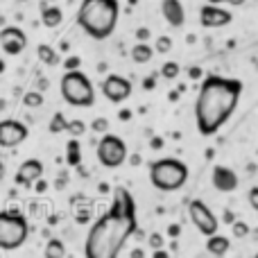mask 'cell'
Listing matches in <instances>:
<instances>
[{
    "mask_svg": "<svg viewBox=\"0 0 258 258\" xmlns=\"http://www.w3.org/2000/svg\"><path fill=\"white\" fill-rule=\"evenodd\" d=\"M161 145H163V141H161V138H152V147H154V150H159Z\"/></svg>",
    "mask_w": 258,
    "mask_h": 258,
    "instance_id": "b9f144b4",
    "label": "cell"
},
{
    "mask_svg": "<svg viewBox=\"0 0 258 258\" xmlns=\"http://www.w3.org/2000/svg\"><path fill=\"white\" fill-rule=\"evenodd\" d=\"M256 258H258V254H256Z\"/></svg>",
    "mask_w": 258,
    "mask_h": 258,
    "instance_id": "f6af8a7d",
    "label": "cell"
},
{
    "mask_svg": "<svg viewBox=\"0 0 258 258\" xmlns=\"http://www.w3.org/2000/svg\"><path fill=\"white\" fill-rule=\"evenodd\" d=\"M41 21H43V25H45V27L54 30V27L61 25V21H63V12H61L59 7H54V5H50V7H48V3H43V5H41Z\"/></svg>",
    "mask_w": 258,
    "mask_h": 258,
    "instance_id": "2e32d148",
    "label": "cell"
},
{
    "mask_svg": "<svg viewBox=\"0 0 258 258\" xmlns=\"http://www.w3.org/2000/svg\"><path fill=\"white\" fill-rule=\"evenodd\" d=\"M102 95L113 104H120L132 95V82L122 75H109L102 80Z\"/></svg>",
    "mask_w": 258,
    "mask_h": 258,
    "instance_id": "9c48e42d",
    "label": "cell"
},
{
    "mask_svg": "<svg viewBox=\"0 0 258 258\" xmlns=\"http://www.w3.org/2000/svg\"><path fill=\"white\" fill-rule=\"evenodd\" d=\"M190 77H192V80H197V77H202V68L192 66V68H190Z\"/></svg>",
    "mask_w": 258,
    "mask_h": 258,
    "instance_id": "f35d334b",
    "label": "cell"
},
{
    "mask_svg": "<svg viewBox=\"0 0 258 258\" xmlns=\"http://www.w3.org/2000/svg\"><path fill=\"white\" fill-rule=\"evenodd\" d=\"M247 200H249V204H251V209L258 213V186L254 188H249V195H247Z\"/></svg>",
    "mask_w": 258,
    "mask_h": 258,
    "instance_id": "4dcf8cb0",
    "label": "cell"
},
{
    "mask_svg": "<svg viewBox=\"0 0 258 258\" xmlns=\"http://www.w3.org/2000/svg\"><path fill=\"white\" fill-rule=\"evenodd\" d=\"M211 5H236V7H240V5H245V0H209Z\"/></svg>",
    "mask_w": 258,
    "mask_h": 258,
    "instance_id": "d6a6232c",
    "label": "cell"
},
{
    "mask_svg": "<svg viewBox=\"0 0 258 258\" xmlns=\"http://www.w3.org/2000/svg\"><path fill=\"white\" fill-rule=\"evenodd\" d=\"M0 48L7 54H21L27 48V34L16 25H7L0 30Z\"/></svg>",
    "mask_w": 258,
    "mask_h": 258,
    "instance_id": "8fae6325",
    "label": "cell"
},
{
    "mask_svg": "<svg viewBox=\"0 0 258 258\" xmlns=\"http://www.w3.org/2000/svg\"><path fill=\"white\" fill-rule=\"evenodd\" d=\"M100 192H109V186H107V183H100Z\"/></svg>",
    "mask_w": 258,
    "mask_h": 258,
    "instance_id": "7bdbcfd3",
    "label": "cell"
},
{
    "mask_svg": "<svg viewBox=\"0 0 258 258\" xmlns=\"http://www.w3.org/2000/svg\"><path fill=\"white\" fill-rule=\"evenodd\" d=\"M23 104H25L27 109H36L43 104V93L41 91H27L25 95H23Z\"/></svg>",
    "mask_w": 258,
    "mask_h": 258,
    "instance_id": "603a6c76",
    "label": "cell"
},
{
    "mask_svg": "<svg viewBox=\"0 0 258 258\" xmlns=\"http://www.w3.org/2000/svg\"><path fill=\"white\" fill-rule=\"evenodd\" d=\"M91 129H93L95 134H109V120L107 118H95V120L91 122Z\"/></svg>",
    "mask_w": 258,
    "mask_h": 258,
    "instance_id": "f1b7e54d",
    "label": "cell"
},
{
    "mask_svg": "<svg viewBox=\"0 0 258 258\" xmlns=\"http://www.w3.org/2000/svg\"><path fill=\"white\" fill-rule=\"evenodd\" d=\"M61 98L66 100L71 107H93L95 102V89L91 80L82 71H66L61 77Z\"/></svg>",
    "mask_w": 258,
    "mask_h": 258,
    "instance_id": "5b68a950",
    "label": "cell"
},
{
    "mask_svg": "<svg viewBox=\"0 0 258 258\" xmlns=\"http://www.w3.org/2000/svg\"><path fill=\"white\" fill-rule=\"evenodd\" d=\"M27 233H30V224L18 209H7L0 213V247L5 251L23 247L27 240Z\"/></svg>",
    "mask_w": 258,
    "mask_h": 258,
    "instance_id": "8992f818",
    "label": "cell"
},
{
    "mask_svg": "<svg viewBox=\"0 0 258 258\" xmlns=\"http://www.w3.org/2000/svg\"><path fill=\"white\" fill-rule=\"evenodd\" d=\"M156 86V77L152 75V77H147V80H143V89H147V91H152Z\"/></svg>",
    "mask_w": 258,
    "mask_h": 258,
    "instance_id": "836d02e7",
    "label": "cell"
},
{
    "mask_svg": "<svg viewBox=\"0 0 258 258\" xmlns=\"http://www.w3.org/2000/svg\"><path fill=\"white\" fill-rule=\"evenodd\" d=\"M147 245L152 247L154 251H159V249H163V245H165V238L161 236V233H150V238H147Z\"/></svg>",
    "mask_w": 258,
    "mask_h": 258,
    "instance_id": "83f0119b",
    "label": "cell"
},
{
    "mask_svg": "<svg viewBox=\"0 0 258 258\" xmlns=\"http://www.w3.org/2000/svg\"><path fill=\"white\" fill-rule=\"evenodd\" d=\"M154 52H156V50L152 48V45L141 43V41H138V43L132 48V59H134L136 63H147V61H152Z\"/></svg>",
    "mask_w": 258,
    "mask_h": 258,
    "instance_id": "ffe728a7",
    "label": "cell"
},
{
    "mask_svg": "<svg viewBox=\"0 0 258 258\" xmlns=\"http://www.w3.org/2000/svg\"><path fill=\"white\" fill-rule=\"evenodd\" d=\"M132 258H145V251H143V249H134L132 251Z\"/></svg>",
    "mask_w": 258,
    "mask_h": 258,
    "instance_id": "60d3db41",
    "label": "cell"
},
{
    "mask_svg": "<svg viewBox=\"0 0 258 258\" xmlns=\"http://www.w3.org/2000/svg\"><path fill=\"white\" fill-rule=\"evenodd\" d=\"M45 3H54V0H45Z\"/></svg>",
    "mask_w": 258,
    "mask_h": 258,
    "instance_id": "ee69618b",
    "label": "cell"
},
{
    "mask_svg": "<svg viewBox=\"0 0 258 258\" xmlns=\"http://www.w3.org/2000/svg\"><path fill=\"white\" fill-rule=\"evenodd\" d=\"M34 186H36V188H34V190H36V192H45V190H48V183H45V181H43V179H39V181H36V183H34Z\"/></svg>",
    "mask_w": 258,
    "mask_h": 258,
    "instance_id": "d590c367",
    "label": "cell"
},
{
    "mask_svg": "<svg viewBox=\"0 0 258 258\" xmlns=\"http://www.w3.org/2000/svg\"><path fill=\"white\" fill-rule=\"evenodd\" d=\"M152 258H170V254L165 249H159V251H154V256Z\"/></svg>",
    "mask_w": 258,
    "mask_h": 258,
    "instance_id": "ab89813d",
    "label": "cell"
},
{
    "mask_svg": "<svg viewBox=\"0 0 258 258\" xmlns=\"http://www.w3.org/2000/svg\"><path fill=\"white\" fill-rule=\"evenodd\" d=\"M231 231H233V236L236 238H247L249 236V224L242 222V220H238V222L231 224Z\"/></svg>",
    "mask_w": 258,
    "mask_h": 258,
    "instance_id": "484cf974",
    "label": "cell"
},
{
    "mask_svg": "<svg viewBox=\"0 0 258 258\" xmlns=\"http://www.w3.org/2000/svg\"><path fill=\"white\" fill-rule=\"evenodd\" d=\"M80 66H82L80 57H68L66 61H63V68H66V71H80Z\"/></svg>",
    "mask_w": 258,
    "mask_h": 258,
    "instance_id": "f546056e",
    "label": "cell"
},
{
    "mask_svg": "<svg viewBox=\"0 0 258 258\" xmlns=\"http://www.w3.org/2000/svg\"><path fill=\"white\" fill-rule=\"evenodd\" d=\"M161 14H163L170 27H181L186 23V9H183L181 0H163L161 3Z\"/></svg>",
    "mask_w": 258,
    "mask_h": 258,
    "instance_id": "5bb4252c",
    "label": "cell"
},
{
    "mask_svg": "<svg viewBox=\"0 0 258 258\" xmlns=\"http://www.w3.org/2000/svg\"><path fill=\"white\" fill-rule=\"evenodd\" d=\"M118 118H120V120L125 122V120H129V118H132V111H129V109H127V111H125V109H122V111L118 113Z\"/></svg>",
    "mask_w": 258,
    "mask_h": 258,
    "instance_id": "74e56055",
    "label": "cell"
},
{
    "mask_svg": "<svg viewBox=\"0 0 258 258\" xmlns=\"http://www.w3.org/2000/svg\"><path fill=\"white\" fill-rule=\"evenodd\" d=\"M229 247H231L229 238L220 236V233H215V236H211L209 240H206V249H209L213 256H224L229 251Z\"/></svg>",
    "mask_w": 258,
    "mask_h": 258,
    "instance_id": "e0dca14e",
    "label": "cell"
},
{
    "mask_svg": "<svg viewBox=\"0 0 258 258\" xmlns=\"http://www.w3.org/2000/svg\"><path fill=\"white\" fill-rule=\"evenodd\" d=\"M188 213H190L192 224H195V229L202 233V236L211 238L218 233V227H220L218 218H215L213 211H211L202 200H192L190 206H188Z\"/></svg>",
    "mask_w": 258,
    "mask_h": 258,
    "instance_id": "ba28073f",
    "label": "cell"
},
{
    "mask_svg": "<svg viewBox=\"0 0 258 258\" xmlns=\"http://www.w3.org/2000/svg\"><path fill=\"white\" fill-rule=\"evenodd\" d=\"M138 231L136 202L127 188L113 190V202L91 227L84 242L86 258H118L125 242Z\"/></svg>",
    "mask_w": 258,
    "mask_h": 258,
    "instance_id": "6da1fadb",
    "label": "cell"
},
{
    "mask_svg": "<svg viewBox=\"0 0 258 258\" xmlns=\"http://www.w3.org/2000/svg\"><path fill=\"white\" fill-rule=\"evenodd\" d=\"M233 21V14L222 5H211L206 3L200 9V23L209 30H218V27H227Z\"/></svg>",
    "mask_w": 258,
    "mask_h": 258,
    "instance_id": "30bf717a",
    "label": "cell"
},
{
    "mask_svg": "<svg viewBox=\"0 0 258 258\" xmlns=\"http://www.w3.org/2000/svg\"><path fill=\"white\" fill-rule=\"evenodd\" d=\"M68 134H71L73 138H80L82 134H86V122L84 120H68Z\"/></svg>",
    "mask_w": 258,
    "mask_h": 258,
    "instance_id": "d4e9b609",
    "label": "cell"
},
{
    "mask_svg": "<svg viewBox=\"0 0 258 258\" xmlns=\"http://www.w3.org/2000/svg\"><path fill=\"white\" fill-rule=\"evenodd\" d=\"M150 181L154 188L165 192L179 190L188 181V165L179 159H161L150 165Z\"/></svg>",
    "mask_w": 258,
    "mask_h": 258,
    "instance_id": "277c9868",
    "label": "cell"
},
{
    "mask_svg": "<svg viewBox=\"0 0 258 258\" xmlns=\"http://www.w3.org/2000/svg\"><path fill=\"white\" fill-rule=\"evenodd\" d=\"M27 127L23 125V122L18 120H12V118H7V120L0 122V145L3 147H16L21 145L23 141L27 138Z\"/></svg>",
    "mask_w": 258,
    "mask_h": 258,
    "instance_id": "7c38bea8",
    "label": "cell"
},
{
    "mask_svg": "<svg viewBox=\"0 0 258 258\" xmlns=\"http://www.w3.org/2000/svg\"><path fill=\"white\" fill-rule=\"evenodd\" d=\"M136 39L141 41V43H147V39H150V30H147V27H138V30H136Z\"/></svg>",
    "mask_w": 258,
    "mask_h": 258,
    "instance_id": "1f68e13d",
    "label": "cell"
},
{
    "mask_svg": "<svg viewBox=\"0 0 258 258\" xmlns=\"http://www.w3.org/2000/svg\"><path fill=\"white\" fill-rule=\"evenodd\" d=\"M43 254H45V258H63V256H66V247H63L61 240L52 238V240H48Z\"/></svg>",
    "mask_w": 258,
    "mask_h": 258,
    "instance_id": "44dd1931",
    "label": "cell"
},
{
    "mask_svg": "<svg viewBox=\"0 0 258 258\" xmlns=\"http://www.w3.org/2000/svg\"><path fill=\"white\" fill-rule=\"evenodd\" d=\"M242 95V82L231 77L209 75L195 100V122L202 136H213L233 116Z\"/></svg>",
    "mask_w": 258,
    "mask_h": 258,
    "instance_id": "7a4b0ae2",
    "label": "cell"
},
{
    "mask_svg": "<svg viewBox=\"0 0 258 258\" xmlns=\"http://www.w3.org/2000/svg\"><path fill=\"white\" fill-rule=\"evenodd\" d=\"M50 134H61V132H66L68 129V120H66V116H63L61 111H57L52 116V120H50Z\"/></svg>",
    "mask_w": 258,
    "mask_h": 258,
    "instance_id": "7402d4cb",
    "label": "cell"
},
{
    "mask_svg": "<svg viewBox=\"0 0 258 258\" xmlns=\"http://www.w3.org/2000/svg\"><path fill=\"white\" fill-rule=\"evenodd\" d=\"M36 57H39V61H43L45 66H57V63H59L57 50H54L52 45H48V43L36 45Z\"/></svg>",
    "mask_w": 258,
    "mask_h": 258,
    "instance_id": "d6986e66",
    "label": "cell"
},
{
    "mask_svg": "<svg viewBox=\"0 0 258 258\" xmlns=\"http://www.w3.org/2000/svg\"><path fill=\"white\" fill-rule=\"evenodd\" d=\"M179 73H181V66H179L177 61H165L163 66H161V77H163V80H177Z\"/></svg>",
    "mask_w": 258,
    "mask_h": 258,
    "instance_id": "cb8c5ba5",
    "label": "cell"
},
{
    "mask_svg": "<svg viewBox=\"0 0 258 258\" xmlns=\"http://www.w3.org/2000/svg\"><path fill=\"white\" fill-rule=\"evenodd\" d=\"M66 161L71 168H80L82 165V145L77 138H71L66 145Z\"/></svg>",
    "mask_w": 258,
    "mask_h": 258,
    "instance_id": "ac0fdd59",
    "label": "cell"
},
{
    "mask_svg": "<svg viewBox=\"0 0 258 258\" xmlns=\"http://www.w3.org/2000/svg\"><path fill=\"white\" fill-rule=\"evenodd\" d=\"M77 222H89V220H91V213H77Z\"/></svg>",
    "mask_w": 258,
    "mask_h": 258,
    "instance_id": "8d00e7d4",
    "label": "cell"
},
{
    "mask_svg": "<svg viewBox=\"0 0 258 258\" xmlns=\"http://www.w3.org/2000/svg\"><path fill=\"white\" fill-rule=\"evenodd\" d=\"M154 50L156 52H170V50H172V39H170V36H159V39H156V45H154Z\"/></svg>",
    "mask_w": 258,
    "mask_h": 258,
    "instance_id": "4316f807",
    "label": "cell"
},
{
    "mask_svg": "<svg viewBox=\"0 0 258 258\" xmlns=\"http://www.w3.org/2000/svg\"><path fill=\"white\" fill-rule=\"evenodd\" d=\"M213 186L218 188L220 192H231L238 188V177L233 170H229L227 165H215L213 168Z\"/></svg>",
    "mask_w": 258,
    "mask_h": 258,
    "instance_id": "9a60e30c",
    "label": "cell"
},
{
    "mask_svg": "<svg viewBox=\"0 0 258 258\" xmlns=\"http://www.w3.org/2000/svg\"><path fill=\"white\" fill-rule=\"evenodd\" d=\"M179 233H181V227H179V224H170L168 227V236L170 238H177Z\"/></svg>",
    "mask_w": 258,
    "mask_h": 258,
    "instance_id": "e575fe53",
    "label": "cell"
},
{
    "mask_svg": "<svg viewBox=\"0 0 258 258\" xmlns=\"http://www.w3.org/2000/svg\"><path fill=\"white\" fill-rule=\"evenodd\" d=\"M120 16L118 0H82L77 9V25L86 36L104 41L113 34Z\"/></svg>",
    "mask_w": 258,
    "mask_h": 258,
    "instance_id": "3957f363",
    "label": "cell"
},
{
    "mask_svg": "<svg viewBox=\"0 0 258 258\" xmlns=\"http://www.w3.org/2000/svg\"><path fill=\"white\" fill-rule=\"evenodd\" d=\"M98 159L104 168H120L127 161V145L116 134H104L98 143Z\"/></svg>",
    "mask_w": 258,
    "mask_h": 258,
    "instance_id": "52a82bcc",
    "label": "cell"
},
{
    "mask_svg": "<svg viewBox=\"0 0 258 258\" xmlns=\"http://www.w3.org/2000/svg\"><path fill=\"white\" fill-rule=\"evenodd\" d=\"M43 177V163L36 159H27L18 165V172H16V183L23 188H30L34 186L39 179Z\"/></svg>",
    "mask_w": 258,
    "mask_h": 258,
    "instance_id": "4fadbf2b",
    "label": "cell"
}]
</instances>
